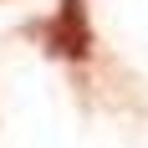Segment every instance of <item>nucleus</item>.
I'll list each match as a JSON object with an SVG mask.
<instances>
[{
	"instance_id": "obj_1",
	"label": "nucleus",
	"mask_w": 148,
	"mask_h": 148,
	"mask_svg": "<svg viewBox=\"0 0 148 148\" xmlns=\"http://www.w3.org/2000/svg\"><path fill=\"white\" fill-rule=\"evenodd\" d=\"M46 51L66 61H87L92 51V26H87V5L82 0H61V10L46 26Z\"/></svg>"
}]
</instances>
